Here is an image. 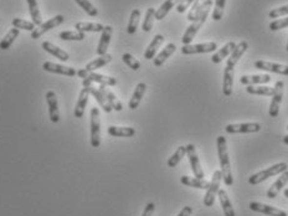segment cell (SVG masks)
<instances>
[{
	"label": "cell",
	"mask_w": 288,
	"mask_h": 216,
	"mask_svg": "<svg viewBox=\"0 0 288 216\" xmlns=\"http://www.w3.org/2000/svg\"><path fill=\"white\" fill-rule=\"evenodd\" d=\"M216 145H218V156L220 159L221 164V173H223V180L226 186H231L234 184V178H232L231 165H230V158L227 153V142L224 136H219L216 139Z\"/></svg>",
	"instance_id": "1"
},
{
	"label": "cell",
	"mask_w": 288,
	"mask_h": 216,
	"mask_svg": "<svg viewBox=\"0 0 288 216\" xmlns=\"http://www.w3.org/2000/svg\"><path fill=\"white\" fill-rule=\"evenodd\" d=\"M212 4H214L212 0H204V3H203V10L200 11V15L196 18V20H194L193 24L186 29V31H185L184 35H183V39H182L183 44L184 45L191 44V41L194 40V38H195V35L198 34V31L200 30L201 26H203V25L205 24V21H206L207 15H209V11L210 9H211Z\"/></svg>",
	"instance_id": "2"
},
{
	"label": "cell",
	"mask_w": 288,
	"mask_h": 216,
	"mask_svg": "<svg viewBox=\"0 0 288 216\" xmlns=\"http://www.w3.org/2000/svg\"><path fill=\"white\" fill-rule=\"evenodd\" d=\"M286 170H288L287 163H278V164L272 165V167L267 168V169L261 170V172L253 174L252 177L248 178V183H250L251 185H256V184H260L262 183V181L267 180V179L271 178V177L282 174V173L286 172Z\"/></svg>",
	"instance_id": "3"
},
{
	"label": "cell",
	"mask_w": 288,
	"mask_h": 216,
	"mask_svg": "<svg viewBox=\"0 0 288 216\" xmlns=\"http://www.w3.org/2000/svg\"><path fill=\"white\" fill-rule=\"evenodd\" d=\"M221 179H223V173H221V170H216V172H214L212 179L209 184V188L206 189V194H205V197H204V204L205 206H207V208L214 205L215 197H216L219 190H220Z\"/></svg>",
	"instance_id": "4"
},
{
	"label": "cell",
	"mask_w": 288,
	"mask_h": 216,
	"mask_svg": "<svg viewBox=\"0 0 288 216\" xmlns=\"http://www.w3.org/2000/svg\"><path fill=\"white\" fill-rule=\"evenodd\" d=\"M101 144V120L100 110L93 107L91 110V145L98 148Z\"/></svg>",
	"instance_id": "5"
},
{
	"label": "cell",
	"mask_w": 288,
	"mask_h": 216,
	"mask_svg": "<svg viewBox=\"0 0 288 216\" xmlns=\"http://www.w3.org/2000/svg\"><path fill=\"white\" fill-rule=\"evenodd\" d=\"M275 91H273V95H272V102L271 106H269V117L277 118L280 115V106L282 103L283 98V88H285V82L283 81H277L275 85Z\"/></svg>",
	"instance_id": "6"
},
{
	"label": "cell",
	"mask_w": 288,
	"mask_h": 216,
	"mask_svg": "<svg viewBox=\"0 0 288 216\" xmlns=\"http://www.w3.org/2000/svg\"><path fill=\"white\" fill-rule=\"evenodd\" d=\"M218 49V44L215 41L204 42V44L196 45H184L182 47V52L184 55H194V54H207V52H214Z\"/></svg>",
	"instance_id": "7"
},
{
	"label": "cell",
	"mask_w": 288,
	"mask_h": 216,
	"mask_svg": "<svg viewBox=\"0 0 288 216\" xmlns=\"http://www.w3.org/2000/svg\"><path fill=\"white\" fill-rule=\"evenodd\" d=\"M186 154H188L189 163H190L191 170H193L194 175H195V178L204 179L205 178L204 170H203V168H201L200 160H199L198 153H196L195 145L194 144L186 145Z\"/></svg>",
	"instance_id": "8"
},
{
	"label": "cell",
	"mask_w": 288,
	"mask_h": 216,
	"mask_svg": "<svg viewBox=\"0 0 288 216\" xmlns=\"http://www.w3.org/2000/svg\"><path fill=\"white\" fill-rule=\"evenodd\" d=\"M63 20H65L63 15H56V17H54L52 19H49L46 22L41 24L38 29H35V30L31 33V38H33L34 40H38V39L41 38L45 33H47V31L52 30V29H55L56 26L62 24Z\"/></svg>",
	"instance_id": "9"
},
{
	"label": "cell",
	"mask_w": 288,
	"mask_h": 216,
	"mask_svg": "<svg viewBox=\"0 0 288 216\" xmlns=\"http://www.w3.org/2000/svg\"><path fill=\"white\" fill-rule=\"evenodd\" d=\"M226 133H257L261 131L260 123H240V124H227L225 127Z\"/></svg>",
	"instance_id": "10"
},
{
	"label": "cell",
	"mask_w": 288,
	"mask_h": 216,
	"mask_svg": "<svg viewBox=\"0 0 288 216\" xmlns=\"http://www.w3.org/2000/svg\"><path fill=\"white\" fill-rule=\"evenodd\" d=\"M255 67L257 70H262V71H268V72H273V74L288 76V66L287 65L268 62V61H256Z\"/></svg>",
	"instance_id": "11"
},
{
	"label": "cell",
	"mask_w": 288,
	"mask_h": 216,
	"mask_svg": "<svg viewBox=\"0 0 288 216\" xmlns=\"http://www.w3.org/2000/svg\"><path fill=\"white\" fill-rule=\"evenodd\" d=\"M42 69L47 72H51V74H59L63 75V76H76L77 71L74 69V67H67V66L63 65H57V63L50 62V61H46V62L42 63Z\"/></svg>",
	"instance_id": "12"
},
{
	"label": "cell",
	"mask_w": 288,
	"mask_h": 216,
	"mask_svg": "<svg viewBox=\"0 0 288 216\" xmlns=\"http://www.w3.org/2000/svg\"><path fill=\"white\" fill-rule=\"evenodd\" d=\"M250 209L252 211H256V213H261L268 216H288L285 210H281V209L275 208V206H269L266 205V204H261V202L257 201L251 202Z\"/></svg>",
	"instance_id": "13"
},
{
	"label": "cell",
	"mask_w": 288,
	"mask_h": 216,
	"mask_svg": "<svg viewBox=\"0 0 288 216\" xmlns=\"http://www.w3.org/2000/svg\"><path fill=\"white\" fill-rule=\"evenodd\" d=\"M234 76H235V65L232 63H226L225 71H224V82L223 91L225 96H231L232 86H234Z\"/></svg>",
	"instance_id": "14"
},
{
	"label": "cell",
	"mask_w": 288,
	"mask_h": 216,
	"mask_svg": "<svg viewBox=\"0 0 288 216\" xmlns=\"http://www.w3.org/2000/svg\"><path fill=\"white\" fill-rule=\"evenodd\" d=\"M46 101L49 106V117L52 123H59L60 122V111H59V103H57V97L54 91H49L46 93Z\"/></svg>",
	"instance_id": "15"
},
{
	"label": "cell",
	"mask_w": 288,
	"mask_h": 216,
	"mask_svg": "<svg viewBox=\"0 0 288 216\" xmlns=\"http://www.w3.org/2000/svg\"><path fill=\"white\" fill-rule=\"evenodd\" d=\"M112 33H113V29H112V26H109V25L104 26V29L102 30V34H101V39H100V42H98L97 50H96V52H97L98 56H103L107 54L109 42H111Z\"/></svg>",
	"instance_id": "16"
},
{
	"label": "cell",
	"mask_w": 288,
	"mask_h": 216,
	"mask_svg": "<svg viewBox=\"0 0 288 216\" xmlns=\"http://www.w3.org/2000/svg\"><path fill=\"white\" fill-rule=\"evenodd\" d=\"M269 75H244L240 77V82L245 86L252 85H266L271 82Z\"/></svg>",
	"instance_id": "17"
},
{
	"label": "cell",
	"mask_w": 288,
	"mask_h": 216,
	"mask_svg": "<svg viewBox=\"0 0 288 216\" xmlns=\"http://www.w3.org/2000/svg\"><path fill=\"white\" fill-rule=\"evenodd\" d=\"M287 183H288V170H286V172H283L282 174L280 175V178H278L275 183L272 184L271 188L267 190V197H268V199H275V197L280 194V192L282 190L283 186H285Z\"/></svg>",
	"instance_id": "18"
},
{
	"label": "cell",
	"mask_w": 288,
	"mask_h": 216,
	"mask_svg": "<svg viewBox=\"0 0 288 216\" xmlns=\"http://www.w3.org/2000/svg\"><path fill=\"white\" fill-rule=\"evenodd\" d=\"M41 46H42V49H44L45 51L49 52V54H51L52 56H55V58L59 59V60H61V61H68V60H70V55H68L67 52L63 51L62 49H60L59 46L54 45L52 42L44 41Z\"/></svg>",
	"instance_id": "19"
},
{
	"label": "cell",
	"mask_w": 288,
	"mask_h": 216,
	"mask_svg": "<svg viewBox=\"0 0 288 216\" xmlns=\"http://www.w3.org/2000/svg\"><path fill=\"white\" fill-rule=\"evenodd\" d=\"M164 36L161 35V34H158L153 38L152 42L148 45V47L145 49V52H144V59H147V60H152V59L155 58V54H157L158 49L162 46V44L164 42Z\"/></svg>",
	"instance_id": "20"
},
{
	"label": "cell",
	"mask_w": 288,
	"mask_h": 216,
	"mask_svg": "<svg viewBox=\"0 0 288 216\" xmlns=\"http://www.w3.org/2000/svg\"><path fill=\"white\" fill-rule=\"evenodd\" d=\"M84 88H87L88 93H90V95H92V96L95 97L96 101L98 102V104H100L101 108H102V110H103L104 112L111 113L112 111H113V110H112L111 104H109L108 102H107L106 97H104L103 95H102V92H101V91L98 90V88L93 87V86H88V87H84Z\"/></svg>",
	"instance_id": "21"
},
{
	"label": "cell",
	"mask_w": 288,
	"mask_h": 216,
	"mask_svg": "<svg viewBox=\"0 0 288 216\" xmlns=\"http://www.w3.org/2000/svg\"><path fill=\"white\" fill-rule=\"evenodd\" d=\"M98 90H100L101 92H102V95L106 97L107 102L111 104L112 110L117 111V112H121V111L123 110V104L121 103V101L117 98V97L114 96V93L107 88V86H100V87H98Z\"/></svg>",
	"instance_id": "22"
},
{
	"label": "cell",
	"mask_w": 288,
	"mask_h": 216,
	"mask_svg": "<svg viewBox=\"0 0 288 216\" xmlns=\"http://www.w3.org/2000/svg\"><path fill=\"white\" fill-rule=\"evenodd\" d=\"M88 97H90V93H88L87 88H83V90L80 92L79 99H77L76 107H75L74 115L76 118L83 117L84 108H86V106H87V103H88Z\"/></svg>",
	"instance_id": "23"
},
{
	"label": "cell",
	"mask_w": 288,
	"mask_h": 216,
	"mask_svg": "<svg viewBox=\"0 0 288 216\" xmlns=\"http://www.w3.org/2000/svg\"><path fill=\"white\" fill-rule=\"evenodd\" d=\"M236 45H237L236 42H234V41L227 42V44H226L223 49H220L218 52H216V54H214V55L211 56L212 62L220 63L224 59H227L228 56L231 55V52L234 51V49L236 47Z\"/></svg>",
	"instance_id": "24"
},
{
	"label": "cell",
	"mask_w": 288,
	"mask_h": 216,
	"mask_svg": "<svg viewBox=\"0 0 288 216\" xmlns=\"http://www.w3.org/2000/svg\"><path fill=\"white\" fill-rule=\"evenodd\" d=\"M175 50H177V46H175V44H168L165 47H164L163 50H162L159 54L157 55V58H154L153 60H154V66H157V67H161L162 65H163L164 62H165L166 60H168L169 58H170L173 54L175 52Z\"/></svg>",
	"instance_id": "25"
},
{
	"label": "cell",
	"mask_w": 288,
	"mask_h": 216,
	"mask_svg": "<svg viewBox=\"0 0 288 216\" xmlns=\"http://www.w3.org/2000/svg\"><path fill=\"white\" fill-rule=\"evenodd\" d=\"M218 196H219V200H220L221 208H223L225 216H235V210L234 208H232V204L231 201H230V197H228L227 192L224 190V189H220L218 193Z\"/></svg>",
	"instance_id": "26"
},
{
	"label": "cell",
	"mask_w": 288,
	"mask_h": 216,
	"mask_svg": "<svg viewBox=\"0 0 288 216\" xmlns=\"http://www.w3.org/2000/svg\"><path fill=\"white\" fill-rule=\"evenodd\" d=\"M145 91H147V85H145V83L141 82L137 85L136 90H134V92H133V96H132L131 101H129V104H128L131 110H136V108H138L139 103H141V101H142V98H143Z\"/></svg>",
	"instance_id": "27"
},
{
	"label": "cell",
	"mask_w": 288,
	"mask_h": 216,
	"mask_svg": "<svg viewBox=\"0 0 288 216\" xmlns=\"http://www.w3.org/2000/svg\"><path fill=\"white\" fill-rule=\"evenodd\" d=\"M87 79H90L91 82H97L101 86H116L117 85V79L114 77L104 76V75L96 74V72H88Z\"/></svg>",
	"instance_id": "28"
},
{
	"label": "cell",
	"mask_w": 288,
	"mask_h": 216,
	"mask_svg": "<svg viewBox=\"0 0 288 216\" xmlns=\"http://www.w3.org/2000/svg\"><path fill=\"white\" fill-rule=\"evenodd\" d=\"M75 29L77 31H82V33H102L104 26L98 22H84L80 21L75 24Z\"/></svg>",
	"instance_id": "29"
},
{
	"label": "cell",
	"mask_w": 288,
	"mask_h": 216,
	"mask_svg": "<svg viewBox=\"0 0 288 216\" xmlns=\"http://www.w3.org/2000/svg\"><path fill=\"white\" fill-rule=\"evenodd\" d=\"M180 1H182V0H165V1L161 5V8L155 10V19L163 20L164 18L168 15L169 11L174 8V6H177Z\"/></svg>",
	"instance_id": "30"
},
{
	"label": "cell",
	"mask_w": 288,
	"mask_h": 216,
	"mask_svg": "<svg viewBox=\"0 0 288 216\" xmlns=\"http://www.w3.org/2000/svg\"><path fill=\"white\" fill-rule=\"evenodd\" d=\"M108 134L112 137H133L136 134V129L132 127H108Z\"/></svg>",
	"instance_id": "31"
},
{
	"label": "cell",
	"mask_w": 288,
	"mask_h": 216,
	"mask_svg": "<svg viewBox=\"0 0 288 216\" xmlns=\"http://www.w3.org/2000/svg\"><path fill=\"white\" fill-rule=\"evenodd\" d=\"M180 181H182L183 185L190 186V188L195 189H207L209 188V181H206L205 179H198V178H190V177H182L180 178Z\"/></svg>",
	"instance_id": "32"
},
{
	"label": "cell",
	"mask_w": 288,
	"mask_h": 216,
	"mask_svg": "<svg viewBox=\"0 0 288 216\" xmlns=\"http://www.w3.org/2000/svg\"><path fill=\"white\" fill-rule=\"evenodd\" d=\"M111 61H112V56L109 55V54H106V55L100 56L98 59H96V60L91 61L90 63H87V65H86V67H84V70H87L88 72H93V71H96V70H98V69H101V67L106 66L107 63H109Z\"/></svg>",
	"instance_id": "33"
},
{
	"label": "cell",
	"mask_w": 288,
	"mask_h": 216,
	"mask_svg": "<svg viewBox=\"0 0 288 216\" xmlns=\"http://www.w3.org/2000/svg\"><path fill=\"white\" fill-rule=\"evenodd\" d=\"M275 88L268 87V86H247L246 92L256 96H272Z\"/></svg>",
	"instance_id": "34"
},
{
	"label": "cell",
	"mask_w": 288,
	"mask_h": 216,
	"mask_svg": "<svg viewBox=\"0 0 288 216\" xmlns=\"http://www.w3.org/2000/svg\"><path fill=\"white\" fill-rule=\"evenodd\" d=\"M19 34H20V30L17 28H14V29H11V30H9L8 34L4 36L3 40L0 41V50H8L9 47L13 45V42L15 41V39H18Z\"/></svg>",
	"instance_id": "35"
},
{
	"label": "cell",
	"mask_w": 288,
	"mask_h": 216,
	"mask_svg": "<svg viewBox=\"0 0 288 216\" xmlns=\"http://www.w3.org/2000/svg\"><path fill=\"white\" fill-rule=\"evenodd\" d=\"M27 6H29V11H30L31 19L35 25H41L42 24V20H41V13L40 9H39L38 0H26Z\"/></svg>",
	"instance_id": "36"
},
{
	"label": "cell",
	"mask_w": 288,
	"mask_h": 216,
	"mask_svg": "<svg viewBox=\"0 0 288 216\" xmlns=\"http://www.w3.org/2000/svg\"><path fill=\"white\" fill-rule=\"evenodd\" d=\"M139 19H141V10H139V9H133L131 13V18H129V22H128V26H127V33L129 34V35L136 34L137 29H138Z\"/></svg>",
	"instance_id": "37"
},
{
	"label": "cell",
	"mask_w": 288,
	"mask_h": 216,
	"mask_svg": "<svg viewBox=\"0 0 288 216\" xmlns=\"http://www.w3.org/2000/svg\"><path fill=\"white\" fill-rule=\"evenodd\" d=\"M59 38L65 41H82L86 39V35L82 31H61Z\"/></svg>",
	"instance_id": "38"
},
{
	"label": "cell",
	"mask_w": 288,
	"mask_h": 216,
	"mask_svg": "<svg viewBox=\"0 0 288 216\" xmlns=\"http://www.w3.org/2000/svg\"><path fill=\"white\" fill-rule=\"evenodd\" d=\"M185 154H186V147H183V145H180L177 151H175V153L168 159V167L169 168L177 167L180 161H182V159L184 158Z\"/></svg>",
	"instance_id": "39"
},
{
	"label": "cell",
	"mask_w": 288,
	"mask_h": 216,
	"mask_svg": "<svg viewBox=\"0 0 288 216\" xmlns=\"http://www.w3.org/2000/svg\"><path fill=\"white\" fill-rule=\"evenodd\" d=\"M13 26L14 28L19 29V30H26V31H31L33 33L34 30H35V26L36 25L34 24L33 21H26V20L24 19H19V18H15V19H13Z\"/></svg>",
	"instance_id": "40"
},
{
	"label": "cell",
	"mask_w": 288,
	"mask_h": 216,
	"mask_svg": "<svg viewBox=\"0 0 288 216\" xmlns=\"http://www.w3.org/2000/svg\"><path fill=\"white\" fill-rule=\"evenodd\" d=\"M155 19V9L149 8L147 10V14H145V18H144L143 25H142V29L145 33H149L153 28V22H154Z\"/></svg>",
	"instance_id": "41"
},
{
	"label": "cell",
	"mask_w": 288,
	"mask_h": 216,
	"mask_svg": "<svg viewBox=\"0 0 288 216\" xmlns=\"http://www.w3.org/2000/svg\"><path fill=\"white\" fill-rule=\"evenodd\" d=\"M75 1H76V3L79 4V5L81 6V8L83 9L88 15H90V17L95 18L98 15V10L96 9V6L91 3L90 0H75Z\"/></svg>",
	"instance_id": "42"
},
{
	"label": "cell",
	"mask_w": 288,
	"mask_h": 216,
	"mask_svg": "<svg viewBox=\"0 0 288 216\" xmlns=\"http://www.w3.org/2000/svg\"><path fill=\"white\" fill-rule=\"evenodd\" d=\"M225 4L226 0H215V8L214 11H212V19H214L215 21H219V20L223 19Z\"/></svg>",
	"instance_id": "43"
},
{
	"label": "cell",
	"mask_w": 288,
	"mask_h": 216,
	"mask_svg": "<svg viewBox=\"0 0 288 216\" xmlns=\"http://www.w3.org/2000/svg\"><path fill=\"white\" fill-rule=\"evenodd\" d=\"M203 3H204V0H195L191 6L190 11H189L188 14V20L189 21H194L196 20V18L200 15V11L203 10Z\"/></svg>",
	"instance_id": "44"
},
{
	"label": "cell",
	"mask_w": 288,
	"mask_h": 216,
	"mask_svg": "<svg viewBox=\"0 0 288 216\" xmlns=\"http://www.w3.org/2000/svg\"><path fill=\"white\" fill-rule=\"evenodd\" d=\"M122 60L128 67H131L134 71H138V70L141 69V62H139L137 59H134L131 54H124V55L122 56Z\"/></svg>",
	"instance_id": "45"
},
{
	"label": "cell",
	"mask_w": 288,
	"mask_h": 216,
	"mask_svg": "<svg viewBox=\"0 0 288 216\" xmlns=\"http://www.w3.org/2000/svg\"><path fill=\"white\" fill-rule=\"evenodd\" d=\"M285 15H288V4L287 5H283V6H280V8H276V9H272L271 11H269V19H277V18L280 17H285Z\"/></svg>",
	"instance_id": "46"
},
{
	"label": "cell",
	"mask_w": 288,
	"mask_h": 216,
	"mask_svg": "<svg viewBox=\"0 0 288 216\" xmlns=\"http://www.w3.org/2000/svg\"><path fill=\"white\" fill-rule=\"evenodd\" d=\"M285 28H288V18H286V19L275 20V21H272L271 24H269V30L271 31H277Z\"/></svg>",
	"instance_id": "47"
},
{
	"label": "cell",
	"mask_w": 288,
	"mask_h": 216,
	"mask_svg": "<svg viewBox=\"0 0 288 216\" xmlns=\"http://www.w3.org/2000/svg\"><path fill=\"white\" fill-rule=\"evenodd\" d=\"M195 0H182L179 4L177 5V11L179 13V14H183V13H185L186 11V9L190 6V4H193Z\"/></svg>",
	"instance_id": "48"
},
{
	"label": "cell",
	"mask_w": 288,
	"mask_h": 216,
	"mask_svg": "<svg viewBox=\"0 0 288 216\" xmlns=\"http://www.w3.org/2000/svg\"><path fill=\"white\" fill-rule=\"evenodd\" d=\"M154 210H155L154 204H153V202H148L147 205H145V208H144V211L143 214H142V216H153Z\"/></svg>",
	"instance_id": "49"
},
{
	"label": "cell",
	"mask_w": 288,
	"mask_h": 216,
	"mask_svg": "<svg viewBox=\"0 0 288 216\" xmlns=\"http://www.w3.org/2000/svg\"><path fill=\"white\" fill-rule=\"evenodd\" d=\"M193 214V208L191 206H185V208L182 209L179 214L177 216H190Z\"/></svg>",
	"instance_id": "50"
},
{
	"label": "cell",
	"mask_w": 288,
	"mask_h": 216,
	"mask_svg": "<svg viewBox=\"0 0 288 216\" xmlns=\"http://www.w3.org/2000/svg\"><path fill=\"white\" fill-rule=\"evenodd\" d=\"M87 75H88L87 70L82 69V70H79V71H77V76L81 77V79H87Z\"/></svg>",
	"instance_id": "51"
},
{
	"label": "cell",
	"mask_w": 288,
	"mask_h": 216,
	"mask_svg": "<svg viewBox=\"0 0 288 216\" xmlns=\"http://www.w3.org/2000/svg\"><path fill=\"white\" fill-rule=\"evenodd\" d=\"M283 143H285V144H288V134L283 137Z\"/></svg>",
	"instance_id": "52"
},
{
	"label": "cell",
	"mask_w": 288,
	"mask_h": 216,
	"mask_svg": "<svg viewBox=\"0 0 288 216\" xmlns=\"http://www.w3.org/2000/svg\"><path fill=\"white\" fill-rule=\"evenodd\" d=\"M285 196L288 199V189H286V190H285Z\"/></svg>",
	"instance_id": "53"
},
{
	"label": "cell",
	"mask_w": 288,
	"mask_h": 216,
	"mask_svg": "<svg viewBox=\"0 0 288 216\" xmlns=\"http://www.w3.org/2000/svg\"><path fill=\"white\" fill-rule=\"evenodd\" d=\"M286 49H287V51H288V42H287V47H286Z\"/></svg>",
	"instance_id": "54"
},
{
	"label": "cell",
	"mask_w": 288,
	"mask_h": 216,
	"mask_svg": "<svg viewBox=\"0 0 288 216\" xmlns=\"http://www.w3.org/2000/svg\"><path fill=\"white\" fill-rule=\"evenodd\" d=\"M287 129H288V126H287Z\"/></svg>",
	"instance_id": "55"
}]
</instances>
